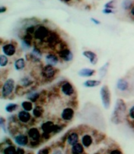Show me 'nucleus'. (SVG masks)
<instances>
[{"label":"nucleus","mask_w":134,"mask_h":154,"mask_svg":"<svg viewBox=\"0 0 134 154\" xmlns=\"http://www.w3.org/2000/svg\"><path fill=\"white\" fill-rule=\"evenodd\" d=\"M52 30L46 24H39L38 23L33 34L34 45H38L39 47L44 49L46 42Z\"/></svg>","instance_id":"obj_1"},{"label":"nucleus","mask_w":134,"mask_h":154,"mask_svg":"<svg viewBox=\"0 0 134 154\" xmlns=\"http://www.w3.org/2000/svg\"><path fill=\"white\" fill-rule=\"evenodd\" d=\"M127 115H128V110H127L126 103L123 99H118L111 115V121L115 125H119L127 119Z\"/></svg>","instance_id":"obj_2"},{"label":"nucleus","mask_w":134,"mask_h":154,"mask_svg":"<svg viewBox=\"0 0 134 154\" xmlns=\"http://www.w3.org/2000/svg\"><path fill=\"white\" fill-rule=\"evenodd\" d=\"M59 92L63 98L68 100H75L76 97V90L74 85L68 81H64L59 84Z\"/></svg>","instance_id":"obj_3"},{"label":"nucleus","mask_w":134,"mask_h":154,"mask_svg":"<svg viewBox=\"0 0 134 154\" xmlns=\"http://www.w3.org/2000/svg\"><path fill=\"white\" fill-rule=\"evenodd\" d=\"M27 135L29 138L30 147L36 148L43 142L42 131L37 127H30L27 130Z\"/></svg>","instance_id":"obj_4"},{"label":"nucleus","mask_w":134,"mask_h":154,"mask_svg":"<svg viewBox=\"0 0 134 154\" xmlns=\"http://www.w3.org/2000/svg\"><path fill=\"white\" fill-rule=\"evenodd\" d=\"M15 81L12 78H8L2 84L1 86V98L13 100V95L15 92Z\"/></svg>","instance_id":"obj_5"},{"label":"nucleus","mask_w":134,"mask_h":154,"mask_svg":"<svg viewBox=\"0 0 134 154\" xmlns=\"http://www.w3.org/2000/svg\"><path fill=\"white\" fill-rule=\"evenodd\" d=\"M58 69L56 68L54 66L49 64H46L41 67L40 70V75L41 78L44 82H52L56 77L58 74Z\"/></svg>","instance_id":"obj_6"},{"label":"nucleus","mask_w":134,"mask_h":154,"mask_svg":"<svg viewBox=\"0 0 134 154\" xmlns=\"http://www.w3.org/2000/svg\"><path fill=\"white\" fill-rule=\"evenodd\" d=\"M17 119H18V122L19 125H33L35 118L33 117L32 114L28 111H25V110H20L17 114Z\"/></svg>","instance_id":"obj_7"},{"label":"nucleus","mask_w":134,"mask_h":154,"mask_svg":"<svg viewBox=\"0 0 134 154\" xmlns=\"http://www.w3.org/2000/svg\"><path fill=\"white\" fill-rule=\"evenodd\" d=\"M100 96H101V101H102L104 107L105 109H108L111 107V91L109 89L108 86L105 85L101 87V90H100Z\"/></svg>","instance_id":"obj_8"},{"label":"nucleus","mask_w":134,"mask_h":154,"mask_svg":"<svg viewBox=\"0 0 134 154\" xmlns=\"http://www.w3.org/2000/svg\"><path fill=\"white\" fill-rule=\"evenodd\" d=\"M75 111V109L71 106H67L61 109L60 113V118L61 122L66 124L69 123L74 119Z\"/></svg>","instance_id":"obj_9"},{"label":"nucleus","mask_w":134,"mask_h":154,"mask_svg":"<svg viewBox=\"0 0 134 154\" xmlns=\"http://www.w3.org/2000/svg\"><path fill=\"white\" fill-rule=\"evenodd\" d=\"M61 42L60 38V35L56 31H52L49 36L47 38L46 42V45H45V49H53L56 48V46L58 45L59 43Z\"/></svg>","instance_id":"obj_10"},{"label":"nucleus","mask_w":134,"mask_h":154,"mask_svg":"<svg viewBox=\"0 0 134 154\" xmlns=\"http://www.w3.org/2000/svg\"><path fill=\"white\" fill-rule=\"evenodd\" d=\"M2 51L4 55L7 56L8 57H12L15 56L18 51V44L15 42L5 43L2 45Z\"/></svg>","instance_id":"obj_11"},{"label":"nucleus","mask_w":134,"mask_h":154,"mask_svg":"<svg viewBox=\"0 0 134 154\" xmlns=\"http://www.w3.org/2000/svg\"><path fill=\"white\" fill-rule=\"evenodd\" d=\"M14 137V140L17 145H18L19 146H27L29 145L30 140L29 138L27 136V133L24 134L23 132H20V131H17V132L13 135Z\"/></svg>","instance_id":"obj_12"},{"label":"nucleus","mask_w":134,"mask_h":154,"mask_svg":"<svg viewBox=\"0 0 134 154\" xmlns=\"http://www.w3.org/2000/svg\"><path fill=\"white\" fill-rule=\"evenodd\" d=\"M17 147L12 143L11 140L6 139L1 143V154H16Z\"/></svg>","instance_id":"obj_13"},{"label":"nucleus","mask_w":134,"mask_h":154,"mask_svg":"<svg viewBox=\"0 0 134 154\" xmlns=\"http://www.w3.org/2000/svg\"><path fill=\"white\" fill-rule=\"evenodd\" d=\"M80 138V134L78 131H71L66 135V145L68 146H72L79 143Z\"/></svg>","instance_id":"obj_14"},{"label":"nucleus","mask_w":134,"mask_h":154,"mask_svg":"<svg viewBox=\"0 0 134 154\" xmlns=\"http://www.w3.org/2000/svg\"><path fill=\"white\" fill-rule=\"evenodd\" d=\"M45 62H46V64H49L52 65V66H57L58 63H60V59L58 57V55L56 52H49L48 53L45 55L44 57Z\"/></svg>","instance_id":"obj_15"},{"label":"nucleus","mask_w":134,"mask_h":154,"mask_svg":"<svg viewBox=\"0 0 134 154\" xmlns=\"http://www.w3.org/2000/svg\"><path fill=\"white\" fill-rule=\"evenodd\" d=\"M80 142L86 149H89L93 146L94 138H93V135L91 133L85 132L84 134H82L81 138H80Z\"/></svg>","instance_id":"obj_16"},{"label":"nucleus","mask_w":134,"mask_h":154,"mask_svg":"<svg viewBox=\"0 0 134 154\" xmlns=\"http://www.w3.org/2000/svg\"><path fill=\"white\" fill-rule=\"evenodd\" d=\"M131 83L126 78H119L117 81L116 88L120 92H126L130 90Z\"/></svg>","instance_id":"obj_17"},{"label":"nucleus","mask_w":134,"mask_h":154,"mask_svg":"<svg viewBox=\"0 0 134 154\" xmlns=\"http://www.w3.org/2000/svg\"><path fill=\"white\" fill-rule=\"evenodd\" d=\"M32 116L33 117L35 118V120H39V119H41L43 118V115H44V113H45V109L42 105H35L34 106V109L32 110Z\"/></svg>","instance_id":"obj_18"},{"label":"nucleus","mask_w":134,"mask_h":154,"mask_svg":"<svg viewBox=\"0 0 134 154\" xmlns=\"http://www.w3.org/2000/svg\"><path fill=\"white\" fill-rule=\"evenodd\" d=\"M82 55L84 57L87 58L89 60V63H91L92 65H96L98 62V57H97V55L96 54V53L93 52L91 50H85L83 51Z\"/></svg>","instance_id":"obj_19"},{"label":"nucleus","mask_w":134,"mask_h":154,"mask_svg":"<svg viewBox=\"0 0 134 154\" xmlns=\"http://www.w3.org/2000/svg\"><path fill=\"white\" fill-rule=\"evenodd\" d=\"M69 154H86V149L81 143H78L70 146Z\"/></svg>","instance_id":"obj_20"},{"label":"nucleus","mask_w":134,"mask_h":154,"mask_svg":"<svg viewBox=\"0 0 134 154\" xmlns=\"http://www.w3.org/2000/svg\"><path fill=\"white\" fill-rule=\"evenodd\" d=\"M27 96V100H29V101L32 102L33 103H37V102L40 101L42 93L31 89V91H29V92H27V96Z\"/></svg>","instance_id":"obj_21"},{"label":"nucleus","mask_w":134,"mask_h":154,"mask_svg":"<svg viewBox=\"0 0 134 154\" xmlns=\"http://www.w3.org/2000/svg\"><path fill=\"white\" fill-rule=\"evenodd\" d=\"M34 80H32V78L30 76H27V75H24V77H22L21 78V80L19 82V85L21 86H22L23 88H29L34 85Z\"/></svg>","instance_id":"obj_22"},{"label":"nucleus","mask_w":134,"mask_h":154,"mask_svg":"<svg viewBox=\"0 0 134 154\" xmlns=\"http://www.w3.org/2000/svg\"><path fill=\"white\" fill-rule=\"evenodd\" d=\"M96 74V70L90 68H83L78 71V74L80 77L82 78H89V77L93 76Z\"/></svg>","instance_id":"obj_23"},{"label":"nucleus","mask_w":134,"mask_h":154,"mask_svg":"<svg viewBox=\"0 0 134 154\" xmlns=\"http://www.w3.org/2000/svg\"><path fill=\"white\" fill-rule=\"evenodd\" d=\"M14 67L18 71L23 70L26 67V60L24 58H22V57L17 59L14 61Z\"/></svg>","instance_id":"obj_24"},{"label":"nucleus","mask_w":134,"mask_h":154,"mask_svg":"<svg viewBox=\"0 0 134 154\" xmlns=\"http://www.w3.org/2000/svg\"><path fill=\"white\" fill-rule=\"evenodd\" d=\"M21 108L22 109L25 110V111L31 112L34 109V104L32 102L29 101V100H26V101H23L21 103Z\"/></svg>","instance_id":"obj_25"},{"label":"nucleus","mask_w":134,"mask_h":154,"mask_svg":"<svg viewBox=\"0 0 134 154\" xmlns=\"http://www.w3.org/2000/svg\"><path fill=\"white\" fill-rule=\"evenodd\" d=\"M101 84V82L99 80H93V79H90V80H87L83 83V85L86 88H95L99 86Z\"/></svg>","instance_id":"obj_26"},{"label":"nucleus","mask_w":134,"mask_h":154,"mask_svg":"<svg viewBox=\"0 0 134 154\" xmlns=\"http://www.w3.org/2000/svg\"><path fill=\"white\" fill-rule=\"evenodd\" d=\"M127 120L129 123L134 124V105L131 106L128 109Z\"/></svg>","instance_id":"obj_27"},{"label":"nucleus","mask_w":134,"mask_h":154,"mask_svg":"<svg viewBox=\"0 0 134 154\" xmlns=\"http://www.w3.org/2000/svg\"><path fill=\"white\" fill-rule=\"evenodd\" d=\"M9 62H10V60H9V57L7 56L4 54H2L0 56V66L1 67H5V66H7L9 64Z\"/></svg>","instance_id":"obj_28"},{"label":"nucleus","mask_w":134,"mask_h":154,"mask_svg":"<svg viewBox=\"0 0 134 154\" xmlns=\"http://www.w3.org/2000/svg\"><path fill=\"white\" fill-rule=\"evenodd\" d=\"M19 106L17 103H10L6 106V111L8 113H14L18 109Z\"/></svg>","instance_id":"obj_29"},{"label":"nucleus","mask_w":134,"mask_h":154,"mask_svg":"<svg viewBox=\"0 0 134 154\" xmlns=\"http://www.w3.org/2000/svg\"><path fill=\"white\" fill-rule=\"evenodd\" d=\"M132 6L133 5L132 0H123V2H122V7L125 10H130Z\"/></svg>","instance_id":"obj_30"},{"label":"nucleus","mask_w":134,"mask_h":154,"mask_svg":"<svg viewBox=\"0 0 134 154\" xmlns=\"http://www.w3.org/2000/svg\"><path fill=\"white\" fill-rule=\"evenodd\" d=\"M108 66H109V62H107L106 63L102 66V67H101V69H100L99 70V75L101 78H104V77L107 74Z\"/></svg>","instance_id":"obj_31"},{"label":"nucleus","mask_w":134,"mask_h":154,"mask_svg":"<svg viewBox=\"0 0 134 154\" xmlns=\"http://www.w3.org/2000/svg\"><path fill=\"white\" fill-rule=\"evenodd\" d=\"M51 152H52V149L50 147L46 146L41 149H39L37 154H51Z\"/></svg>","instance_id":"obj_32"},{"label":"nucleus","mask_w":134,"mask_h":154,"mask_svg":"<svg viewBox=\"0 0 134 154\" xmlns=\"http://www.w3.org/2000/svg\"><path fill=\"white\" fill-rule=\"evenodd\" d=\"M0 127L4 131V132H6V120L3 117H0Z\"/></svg>","instance_id":"obj_33"},{"label":"nucleus","mask_w":134,"mask_h":154,"mask_svg":"<svg viewBox=\"0 0 134 154\" xmlns=\"http://www.w3.org/2000/svg\"><path fill=\"white\" fill-rule=\"evenodd\" d=\"M115 3H116V0H111L105 4L104 7L107 9H114L115 7Z\"/></svg>","instance_id":"obj_34"},{"label":"nucleus","mask_w":134,"mask_h":154,"mask_svg":"<svg viewBox=\"0 0 134 154\" xmlns=\"http://www.w3.org/2000/svg\"><path fill=\"white\" fill-rule=\"evenodd\" d=\"M108 154H123V152H122L120 149L119 148H114L111 149Z\"/></svg>","instance_id":"obj_35"},{"label":"nucleus","mask_w":134,"mask_h":154,"mask_svg":"<svg viewBox=\"0 0 134 154\" xmlns=\"http://www.w3.org/2000/svg\"><path fill=\"white\" fill-rule=\"evenodd\" d=\"M51 154H64L63 153L62 149L60 147H56V148L53 149Z\"/></svg>","instance_id":"obj_36"},{"label":"nucleus","mask_w":134,"mask_h":154,"mask_svg":"<svg viewBox=\"0 0 134 154\" xmlns=\"http://www.w3.org/2000/svg\"><path fill=\"white\" fill-rule=\"evenodd\" d=\"M16 154H26V151L24 150L21 146L18 147V148H17V152H16Z\"/></svg>","instance_id":"obj_37"},{"label":"nucleus","mask_w":134,"mask_h":154,"mask_svg":"<svg viewBox=\"0 0 134 154\" xmlns=\"http://www.w3.org/2000/svg\"><path fill=\"white\" fill-rule=\"evenodd\" d=\"M103 14H114V11L112 10V9H107V8H104V9L103 10Z\"/></svg>","instance_id":"obj_38"},{"label":"nucleus","mask_w":134,"mask_h":154,"mask_svg":"<svg viewBox=\"0 0 134 154\" xmlns=\"http://www.w3.org/2000/svg\"><path fill=\"white\" fill-rule=\"evenodd\" d=\"M129 16H130L132 19H134V5L132 6L130 10H129Z\"/></svg>","instance_id":"obj_39"},{"label":"nucleus","mask_w":134,"mask_h":154,"mask_svg":"<svg viewBox=\"0 0 134 154\" xmlns=\"http://www.w3.org/2000/svg\"><path fill=\"white\" fill-rule=\"evenodd\" d=\"M91 21L93 22V23H95V24H97V25H99V24H101V21H100V20H98L95 19V18H91Z\"/></svg>","instance_id":"obj_40"},{"label":"nucleus","mask_w":134,"mask_h":154,"mask_svg":"<svg viewBox=\"0 0 134 154\" xmlns=\"http://www.w3.org/2000/svg\"><path fill=\"white\" fill-rule=\"evenodd\" d=\"M7 10V8L6 7V6H2L1 7H0V14H3V13H5V12Z\"/></svg>","instance_id":"obj_41"},{"label":"nucleus","mask_w":134,"mask_h":154,"mask_svg":"<svg viewBox=\"0 0 134 154\" xmlns=\"http://www.w3.org/2000/svg\"><path fill=\"white\" fill-rule=\"evenodd\" d=\"M62 1L64 2H72V0H62Z\"/></svg>","instance_id":"obj_42"},{"label":"nucleus","mask_w":134,"mask_h":154,"mask_svg":"<svg viewBox=\"0 0 134 154\" xmlns=\"http://www.w3.org/2000/svg\"><path fill=\"white\" fill-rule=\"evenodd\" d=\"M95 154H100V153H95Z\"/></svg>","instance_id":"obj_43"}]
</instances>
